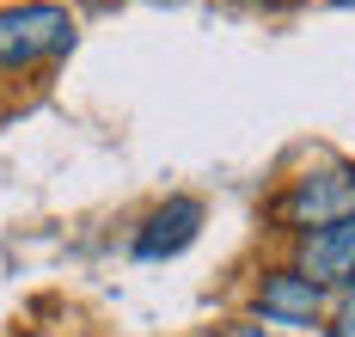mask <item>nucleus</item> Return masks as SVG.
I'll return each instance as SVG.
<instances>
[{
	"instance_id": "6e6552de",
	"label": "nucleus",
	"mask_w": 355,
	"mask_h": 337,
	"mask_svg": "<svg viewBox=\"0 0 355 337\" xmlns=\"http://www.w3.org/2000/svg\"><path fill=\"white\" fill-rule=\"evenodd\" d=\"M257 6H294V0H257Z\"/></svg>"
},
{
	"instance_id": "7ed1b4c3",
	"label": "nucleus",
	"mask_w": 355,
	"mask_h": 337,
	"mask_svg": "<svg viewBox=\"0 0 355 337\" xmlns=\"http://www.w3.org/2000/svg\"><path fill=\"white\" fill-rule=\"evenodd\" d=\"M294 270H300L313 288H349V282H355V221L300 233V245H294Z\"/></svg>"
},
{
	"instance_id": "423d86ee",
	"label": "nucleus",
	"mask_w": 355,
	"mask_h": 337,
	"mask_svg": "<svg viewBox=\"0 0 355 337\" xmlns=\"http://www.w3.org/2000/svg\"><path fill=\"white\" fill-rule=\"evenodd\" d=\"M324 337H355V288H343V300H337V313H331Z\"/></svg>"
},
{
	"instance_id": "39448f33",
	"label": "nucleus",
	"mask_w": 355,
	"mask_h": 337,
	"mask_svg": "<svg viewBox=\"0 0 355 337\" xmlns=\"http://www.w3.org/2000/svg\"><path fill=\"white\" fill-rule=\"evenodd\" d=\"M196 227H202V202H196V196H172L166 209L147 215V227L135 233V252H141V258H178V252L196 239Z\"/></svg>"
},
{
	"instance_id": "f257e3e1",
	"label": "nucleus",
	"mask_w": 355,
	"mask_h": 337,
	"mask_svg": "<svg viewBox=\"0 0 355 337\" xmlns=\"http://www.w3.org/2000/svg\"><path fill=\"white\" fill-rule=\"evenodd\" d=\"M73 43V19L49 0L0 6V68H37Z\"/></svg>"
},
{
	"instance_id": "20e7f679",
	"label": "nucleus",
	"mask_w": 355,
	"mask_h": 337,
	"mask_svg": "<svg viewBox=\"0 0 355 337\" xmlns=\"http://www.w3.org/2000/svg\"><path fill=\"white\" fill-rule=\"evenodd\" d=\"M319 306H324V288H313L300 270H270L257 282V313L270 325H313Z\"/></svg>"
},
{
	"instance_id": "f03ea898",
	"label": "nucleus",
	"mask_w": 355,
	"mask_h": 337,
	"mask_svg": "<svg viewBox=\"0 0 355 337\" xmlns=\"http://www.w3.org/2000/svg\"><path fill=\"white\" fill-rule=\"evenodd\" d=\"M276 215L288 227H337V221H355V166H324V172H306V178H294L288 196L276 202Z\"/></svg>"
},
{
	"instance_id": "0eeeda50",
	"label": "nucleus",
	"mask_w": 355,
	"mask_h": 337,
	"mask_svg": "<svg viewBox=\"0 0 355 337\" xmlns=\"http://www.w3.org/2000/svg\"><path fill=\"white\" fill-rule=\"evenodd\" d=\"M227 337H282V331H263V325H233Z\"/></svg>"
}]
</instances>
